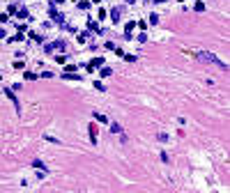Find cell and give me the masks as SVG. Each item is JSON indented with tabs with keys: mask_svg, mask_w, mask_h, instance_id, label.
<instances>
[{
	"mask_svg": "<svg viewBox=\"0 0 230 193\" xmlns=\"http://www.w3.org/2000/svg\"><path fill=\"white\" fill-rule=\"evenodd\" d=\"M37 76H39V74H32V71H26V74H23V78H26V80H35Z\"/></svg>",
	"mask_w": 230,
	"mask_h": 193,
	"instance_id": "obj_12",
	"label": "cell"
},
{
	"mask_svg": "<svg viewBox=\"0 0 230 193\" xmlns=\"http://www.w3.org/2000/svg\"><path fill=\"white\" fill-rule=\"evenodd\" d=\"M88 37H90L88 32H81V35H78V42H81V44H83V42H85V39H88Z\"/></svg>",
	"mask_w": 230,
	"mask_h": 193,
	"instance_id": "obj_19",
	"label": "cell"
},
{
	"mask_svg": "<svg viewBox=\"0 0 230 193\" xmlns=\"http://www.w3.org/2000/svg\"><path fill=\"white\" fill-rule=\"evenodd\" d=\"M55 48H64V42H55V44H44V51H46V53L55 51Z\"/></svg>",
	"mask_w": 230,
	"mask_h": 193,
	"instance_id": "obj_3",
	"label": "cell"
},
{
	"mask_svg": "<svg viewBox=\"0 0 230 193\" xmlns=\"http://www.w3.org/2000/svg\"><path fill=\"white\" fill-rule=\"evenodd\" d=\"M94 88H97L99 92H106V85H104V83H101V80H94Z\"/></svg>",
	"mask_w": 230,
	"mask_h": 193,
	"instance_id": "obj_15",
	"label": "cell"
},
{
	"mask_svg": "<svg viewBox=\"0 0 230 193\" xmlns=\"http://www.w3.org/2000/svg\"><path fill=\"white\" fill-rule=\"evenodd\" d=\"M71 71H76V67H74V64H67V69H64V74H71Z\"/></svg>",
	"mask_w": 230,
	"mask_h": 193,
	"instance_id": "obj_23",
	"label": "cell"
},
{
	"mask_svg": "<svg viewBox=\"0 0 230 193\" xmlns=\"http://www.w3.org/2000/svg\"><path fill=\"white\" fill-rule=\"evenodd\" d=\"M78 9H90V2H78Z\"/></svg>",
	"mask_w": 230,
	"mask_h": 193,
	"instance_id": "obj_24",
	"label": "cell"
},
{
	"mask_svg": "<svg viewBox=\"0 0 230 193\" xmlns=\"http://www.w3.org/2000/svg\"><path fill=\"white\" fill-rule=\"evenodd\" d=\"M111 74H113V71H111V67H104V69L99 71V76H101V78H106V76H111Z\"/></svg>",
	"mask_w": 230,
	"mask_h": 193,
	"instance_id": "obj_11",
	"label": "cell"
},
{
	"mask_svg": "<svg viewBox=\"0 0 230 193\" xmlns=\"http://www.w3.org/2000/svg\"><path fill=\"white\" fill-rule=\"evenodd\" d=\"M55 2H67V0H55Z\"/></svg>",
	"mask_w": 230,
	"mask_h": 193,
	"instance_id": "obj_25",
	"label": "cell"
},
{
	"mask_svg": "<svg viewBox=\"0 0 230 193\" xmlns=\"http://www.w3.org/2000/svg\"><path fill=\"white\" fill-rule=\"evenodd\" d=\"M122 58H124L127 62H136V55H131V53H129V55H122Z\"/></svg>",
	"mask_w": 230,
	"mask_h": 193,
	"instance_id": "obj_18",
	"label": "cell"
},
{
	"mask_svg": "<svg viewBox=\"0 0 230 193\" xmlns=\"http://www.w3.org/2000/svg\"><path fill=\"white\" fill-rule=\"evenodd\" d=\"M111 131H113V133H122V126H120L117 122H113V124H111Z\"/></svg>",
	"mask_w": 230,
	"mask_h": 193,
	"instance_id": "obj_14",
	"label": "cell"
},
{
	"mask_svg": "<svg viewBox=\"0 0 230 193\" xmlns=\"http://www.w3.org/2000/svg\"><path fill=\"white\" fill-rule=\"evenodd\" d=\"M7 14H9V16H14V14H16V7H14V5H9V9H7Z\"/></svg>",
	"mask_w": 230,
	"mask_h": 193,
	"instance_id": "obj_21",
	"label": "cell"
},
{
	"mask_svg": "<svg viewBox=\"0 0 230 193\" xmlns=\"http://www.w3.org/2000/svg\"><path fill=\"white\" fill-rule=\"evenodd\" d=\"M88 30H94V32H99V35H101V28H99L94 21H88Z\"/></svg>",
	"mask_w": 230,
	"mask_h": 193,
	"instance_id": "obj_9",
	"label": "cell"
},
{
	"mask_svg": "<svg viewBox=\"0 0 230 193\" xmlns=\"http://www.w3.org/2000/svg\"><path fill=\"white\" fill-rule=\"evenodd\" d=\"M92 2H97V5H99V2H101V0H92Z\"/></svg>",
	"mask_w": 230,
	"mask_h": 193,
	"instance_id": "obj_26",
	"label": "cell"
},
{
	"mask_svg": "<svg viewBox=\"0 0 230 193\" xmlns=\"http://www.w3.org/2000/svg\"><path fill=\"white\" fill-rule=\"evenodd\" d=\"M9 21V14H0V23H7Z\"/></svg>",
	"mask_w": 230,
	"mask_h": 193,
	"instance_id": "obj_22",
	"label": "cell"
},
{
	"mask_svg": "<svg viewBox=\"0 0 230 193\" xmlns=\"http://www.w3.org/2000/svg\"><path fill=\"white\" fill-rule=\"evenodd\" d=\"M127 2H136V0H127Z\"/></svg>",
	"mask_w": 230,
	"mask_h": 193,
	"instance_id": "obj_27",
	"label": "cell"
},
{
	"mask_svg": "<svg viewBox=\"0 0 230 193\" xmlns=\"http://www.w3.org/2000/svg\"><path fill=\"white\" fill-rule=\"evenodd\" d=\"M23 39H26V37H23V30H18L16 35L12 37V42H23Z\"/></svg>",
	"mask_w": 230,
	"mask_h": 193,
	"instance_id": "obj_10",
	"label": "cell"
},
{
	"mask_svg": "<svg viewBox=\"0 0 230 193\" xmlns=\"http://www.w3.org/2000/svg\"><path fill=\"white\" fill-rule=\"evenodd\" d=\"M120 14H122V9L115 7L113 12H111V21H113V23H117V21H120Z\"/></svg>",
	"mask_w": 230,
	"mask_h": 193,
	"instance_id": "obj_6",
	"label": "cell"
},
{
	"mask_svg": "<svg viewBox=\"0 0 230 193\" xmlns=\"http://www.w3.org/2000/svg\"><path fill=\"white\" fill-rule=\"evenodd\" d=\"M196 55H198V60L212 62V64H216V67H221L223 71H228V64H226V62H221V60H219V58H216V55H212V53H207V51H198V53H196Z\"/></svg>",
	"mask_w": 230,
	"mask_h": 193,
	"instance_id": "obj_1",
	"label": "cell"
},
{
	"mask_svg": "<svg viewBox=\"0 0 230 193\" xmlns=\"http://www.w3.org/2000/svg\"><path fill=\"white\" fill-rule=\"evenodd\" d=\"M150 23H152V26H157V23H159V16H157V14H152V16H150Z\"/></svg>",
	"mask_w": 230,
	"mask_h": 193,
	"instance_id": "obj_17",
	"label": "cell"
},
{
	"mask_svg": "<svg viewBox=\"0 0 230 193\" xmlns=\"http://www.w3.org/2000/svg\"><path fill=\"white\" fill-rule=\"evenodd\" d=\"M55 62H60V64H64V62H67V55H55Z\"/></svg>",
	"mask_w": 230,
	"mask_h": 193,
	"instance_id": "obj_16",
	"label": "cell"
},
{
	"mask_svg": "<svg viewBox=\"0 0 230 193\" xmlns=\"http://www.w3.org/2000/svg\"><path fill=\"white\" fill-rule=\"evenodd\" d=\"M94 120H97V122H104V124L108 122V117H106V115H101V113H94Z\"/></svg>",
	"mask_w": 230,
	"mask_h": 193,
	"instance_id": "obj_13",
	"label": "cell"
},
{
	"mask_svg": "<svg viewBox=\"0 0 230 193\" xmlns=\"http://www.w3.org/2000/svg\"><path fill=\"white\" fill-rule=\"evenodd\" d=\"M48 14L53 16V21H55V23H60V26H64V16H62L60 12L55 9V5H48Z\"/></svg>",
	"mask_w": 230,
	"mask_h": 193,
	"instance_id": "obj_2",
	"label": "cell"
},
{
	"mask_svg": "<svg viewBox=\"0 0 230 193\" xmlns=\"http://www.w3.org/2000/svg\"><path fill=\"white\" fill-rule=\"evenodd\" d=\"M99 21H106V9H99Z\"/></svg>",
	"mask_w": 230,
	"mask_h": 193,
	"instance_id": "obj_20",
	"label": "cell"
},
{
	"mask_svg": "<svg viewBox=\"0 0 230 193\" xmlns=\"http://www.w3.org/2000/svg\"><path fill=\"white\" fill-rule=\"evenodd\" d=\"M32 166H35L37 170H39V173H46V166L42 163V161H39V159H35V161H32Z\"/></svg>",
	"mask_w": 230,
	"mask_h": 193,
	"instance_id": "obj_7",
	"label": "cell"
},
{
	"mask_svg": "<svg viewBox=\"0 0 230 193\" xmlns=\"http://www.w3.org/2000/svg\"><path fill=\"white\" fill-rule=\"evenodd\" d=\"M88 131H90V140H92V145H97V126H94V124H90Z\"/></svg>",
	"mask_w": 230,
	"mask_h": 193,
	"instance_id": "obj_5",
	"label": "cell"
},
{
	"mask_svg": "<svg viewBox=\"0 0 230 193\" xmlns=\"http://www.w3.org/2000/svg\"><path fill=\"white\" fill-rule=\"evenodd\" d=\"M101 64H104V58H94V60H92V64H85V69H88V74H90L94 67H101Z\"/></svg>",
	"mask_w": 230,
	"mask_h": 193,
	"instance_id": "obj_4",
	"label": "cell"
},
{
	"mask_svg": "<svg viewBox=\"0 0 230 193\" xmlns=\"http://www.w3.org/2000/svg\"><path fill=\"white\" fill-rule=\"evenodd\" d=\"M16 16L18 18H28V9L26 7H16Z\"/></svg>",
	"mask_w": 230,
	"mask_h": 193,
	"instance_id": "obj_8",
	"label": "cell"
}]
</instances>
